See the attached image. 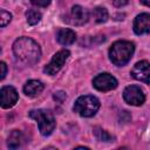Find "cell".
<instances>
[{
    "mask_svg": "<svg viewBox=\"0 0 150 150\" xmlns=\"http://www.w3.org/2000/svg\"><path fill=\"white\" fill-rule=\"evenodd\" d=\"M13 53L18 60L25 64H35L41 56V49L38 42L27 36H21L13 43Z\"/></svg>",
    "mask_w": 150,
    "mask_h": 150,
    "instance_id": "1",
    "label": "cell"
},
{
    "mask_svg": "<svg viewBox=\"0 0 150 150\" xmlns=\"http://www.w3.org/2000/svg\"><path fill=\"white\" fill-rule=\"evenodd\" d=\"M134 50L135 46L132 42L120 40L111 45L109 49V59L114 64L122 67L129 62L134 54Z\"/></svg>",
    "mask_w": 150,
    "mask_h": 150,
    "instance_id": "2",
    "label": "cell"
},
{
    "mask_svg": "<svg viewBox=\"0 0 150 150\" xmlns=\"http://www.w3.org/2000/svg\"><path fill=\"white\" fill-rule=\"evenodd\" d=\"M29 116L38 122L41 135L49 136L55 129V120L53 114L46 109H35L29 112Z\"/></svg>",
    "mask_w": 150,
    "mask_h": 150,
    "instance_id": "3",
    "label": "cell"
},
{
    "mask_svg": "<svg viewBox=\"0 0 150 150\" xmlns=\"http://www.w3.org/2000/svg\"><path fill=\"white\" fill-rule=\"evenodd\" d=\"M74 111L82 117H91L100 109V101L91 95L80 96L73 107Z\"/></svg>",
    "mask_w": 150,
    "mask_h": 150,
    "instance_id": "4",
    "label": "cell"
},
{
    "mask_svg": "<svg viewBox=\"0 0 150 150\" xmlns=\"http://www.w3.org/2000/svg\"><path fill=\"white\" fill-rule=\"evenodd\" d=\"M69 50L67 49H61L59 50L54 56L53 59L50 60V62L48 64L45 66L43 68V71L48 75H55L56 73L60 71V69L63 67L64 62L67 61V59L69 57Z\"/></svg>",
    "mask_w": 150,
    "mask_h": 150,
    "instance_id": "5",
    "label": "cell"
},
{
    "mask_svg": "<svg viewBox=\"0 0 150 150\" xmlns=\"http://www.w3.org/2000/svg\"><path fill=\"white\" fill-rule=\"evenodd\" d=\"M117 80L109 73H101L93 80V86L100 91H109L117 87Z\"/></svg>",
    "mask_w": 150,
    "mask_h": 150,
    "instance_id": "6",
    "label": "cell"
},
{
    "mask_svg": "<svg viewBox=\"0 0 150 150\" xmlns=\"http://www.w3.org/2000/svg\"><path fill=\"white\" fill-rule=\"evenodd\" d=\"M123 98L130 105H142L145 101V95L138 86H128L123 91Z\"/></svg>",
    "mask_w": 150,
    "mask_h": 150,
    "instance_id": "7",
    "label": "cell"
},
{
    "mask_svg": "<svg viewBox=\"0 0 150 150\" xmlns=\"http://www.w3.org/2000/svg\"><path fill=\"white\" fill-rule=\"evenodd\" d=\"M131 76L137 81L150 83V63L145 60L137 62L131 69Z\"/></svg>",
    "mask_w": 150,
    "mask_h": 150,
    "instance_id": "8",
    "label": "cell"
},
{
    "mask_svg": "<svg viewBox=\"0 0 150 150\" xmlns=\"http://www.w3.org/2000/svg\"><path fill=\"white\" fill-rule=\"evenodd\" d=\"M0 97H1V107L4 109H8V108H12L18 102L19 95L14 87L5 86L1 88Z\"/></svg>",
    "mask_w": 150,
    "mask_h": 150,
    "instance_id": "9",
    "label": "cell"
},
{
    "mask_svg": "<svg viewBox=\"0 0 150 150\" xmlns=\"http://www.w3.org/2000/svg\"><path fill=\"white\" fill-rule=\"evenodd\" d=\"M134 32L137 35L150 33V14L142 13L137 15L134 20Z\"/></svg>",
    "mask_w": 150,
    "mask_h": 150,
    "instance_id": "10",
    "label": "cell"
},
{
    "mask_svg": "<svg viewBox=\"0 0 150 150\" xmlns=\"http://www.w3.org/2000/svg\"><path fill=\"white\" fill-rule=\"evenodd\" d=\"M69 18H70V22L73 25H75V26H82V25H84L88 21V19H89V12L84 7H82L80 5H76V6H74L71 8Z\"/></svg>",
    "mask_w": 150,
    "mask_h": 150,
    "instance_id": "11",
    "label": "cell"
},
{
    "mask_svg": "<svg viewBox=\"0 0 150 150\" xmlns=\"http://www.w3.org/2000/svg\"><path fill=\"white\" fill-rule=\"evenodd\" d=\"M56 40L62 46H69L75 42L76 34L74 30H71L69 28H61V29H59V32L56 34Z\"/></svg>",
    "mask_w": 150,
    "mask_h": 150,
    "instance_id": "12",
    "label": "cell"
},
{
    "mask_svg": "<svg viewBox=\"0 0 150 150\" xmlns=\"http://www.w3.org/2000/svg\"><path fill=\"white\" fill-rule=\"evenodd\" d=\"M42 90H43V84L41 81L38 80H29L23 86V93L29 97L38 96Z\"/></svg>",
    "mask_w": 150,
    "mask_h": 150,
    "instance_id": "13",
    "label": "cell"
},
{
    "mask_svg": "<svg viewBox=\"0 0 150 150\" xmlns=\"http://www.w3.org/2000/svg\"><path fill=\"white\" fill-rule=\"evenodd\" d=\"M22 141H23V136H22V132L19 131V130H13L8 138H7V145L8 148L11 149H18L21 146L22 144Z\"/></svg>",
    "mask_w": 150,
    "mask_h": 150,
    "instance_id": "14",
    "label": "cell"
},
{
    "mask_svg": "<svg viewBox=\"0 0 150 150\" xmlns=\"http://www.w3.org/2000/svg\"><path fill=\"white\" fill-rule=\"evenodd\" d=\"M93 16L97 23L105 22L108 20V11L104 7H95L93 11Z\"/></svg>",
    "mask_w": 150,
    "mask_h": 150,
    "instance_id": "15",
    "label": "cell"
},
{
    "mask_svg": "<svg viewBox=\"0 0 150 150\" xmlns=\"http://www.w3.org/2000/svg\"><path fill=\"white\" fill-rule=\"evenodd\" d=\"M41 16H42L41 13H40L39 11H36V9H28L27 13H26L27 22H28L29 25H32V26L39 23L40 20H41Z\"/></svg>",
    "mask_w": 150,
    "mask_h": 150,
    "instance_id": "16",
    "label": "cell"
},
{
    "mask_svg": "<svg viewBox=\"0 0 150 150\" xmlns=\"http://www.w3.org/2000/svg\"><path fill=\"white\" fill-rule=\"evenodd\" d=\"M94 134H95L96 138L98 141H101V142H111L114 139V137L111 135H109L105 130H103V129H101L98 127L94 129Z\"/></svg>",
    "mask_w": 150,
    "mask_h": 150,
    "instance_id": "17",
    "label": "cell"
},
{
    "mask_svg": "<svg viewBox=\"0 0 150 150\" xmlns=\"http://www.w3.org/2000/svg\"><path fill=\"white\" fill-rule=\"evenodd\" d=\"M11 20H12V14L8 13V12H6L5 9H1L0 11V25H1V27L7 26V23Z\"/></svg>",
    "mask_w": 150,
    "mask_h": 150,
    "instance_id": "18",
    "label": "cell"
},
{
    "mask_svg": "<svg viewBox=\"0 0 150 150\" xmlns=\"http://www.w3.org/2000/svg\"><path fill=\"white\" fill-rule=\"evenodd\" d=\"M52 0H30V2L38 7H47Z\"/></svg>",
    "mask_w": 150,
    "mask_h": 150,
    "instance_id": "19",
    "label": "cell"
},
{
    "mask_svg": "<svg viewBox=\"0 0 150 150\" xmlns=\"http://www.w3.org/2000/svg\"><path fill=\"white\" fill-rule=\"evenodd\" d=\"M0 68H1V76H0V79L1 80H4L5 79V76H6V74H7V66H6V63L5 62H1L0 63Z\"/></svg>",
    "mask_w": 150,
    "mask_h": 150,
    "instance_id": "20",
    "label": "cell"
},
{
    "mask_svg": "<svg viewBox=\"0 0 150 150\" xmlns=\"http://www.w3.org/2000/svg\"><path fill=\"white\" fill-rule=\"evenodd\" d=\"M128 1H129V0H112V4H114L115 6H117V7H122V6L127 5Z\"/></svg>",
    "mask_w": 150,
    "mask_h": 150,
    "instance_id": "21",
    "label": "cell"
},
{
    "mask_svg": "<svg viewBox=\"0 0 150 150\" xmlns=\"http://www.w3.org/2000/svg\"><path fill=\"white\" fill-rule=\"evenodd\" d=\"M141 2H142L143 5H145V6L150 7V0H141Z\"/></svg>",
    "mask_w": 150,
    "mask_h": 150,
    "instance_id": "22",
    "label": "cell"
}]
</instances>
